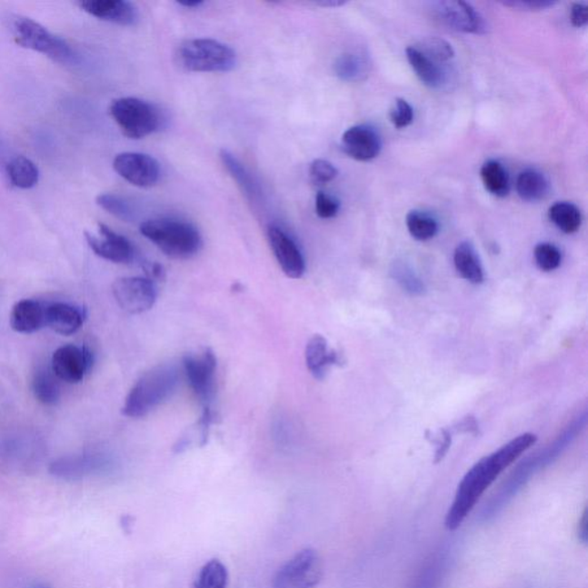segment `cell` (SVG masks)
I'll list each match as a JSON object with an SVG mask.
<instances>
[{
    "label": "cell",
    "mask_w": 588,
    "mask_h": 588,
    "mask_svg": "<svg viewBox=\"0 0 588 588\" xmlns=\"http://www.w3.org/2000/svg\"><path fill=\"white\" fill-rule=\"evenodd\" d=\"M317 5L324 7H338L346 4L345 2H339V0H326V2L316 3Z\"/></svg>",
    "instance_id": "44"
},
{
    "label": "cell",
    "mask_w": 588,
    "mask_h": 588,
    "mask_svg": "<svg viewBox=\"0 0 588 588\" xmlns=\"http://www.w3.org/2000/svg\"><path fill=\"white\" fill-rule=\"evenodd\" d=\"M339 209H341V203L334 195L325 194L324 191L316 194L315 211L321 219H333L337 216Z\"/></svg>",
    "instance_id": "39"
},
{
    "label": "cell",
    "mask_w": 588,
    "mask_h": 588,
    "mask_svg": "<svg viewBox=\"0 0 588 588\" xmlns=\"http://www.w3.org/2000/svg\"><path fill=\"white\" fill-rule=\"evenodd\" d=\"M406 55L414 72L416 73L420 81L429 88H439L446 80V74L439 64L428 58V56L418 51L416 47L409 46L406 49Z\"/></svg>",
    "instance_id": "23"
},
{
    "label": "cell",
    "mask_w": 588,
    "mask_h": 588,
    "mask_svg": "<svg viewBox=\"0 0 588 588\" xmlns=\"http://www.w3.org/2000/svg\"><path fill=\"white\" fill-rule=\"evenodd\" d=\"M178 5L185 8H199L204 5V2H180Z\"/></svg>",
    "instance_id": "45"
},
{
    "label": "cell",
    "mask_w": 588,
    "mask_h": 588,
    "mask_svg": "<svg viewBox=\"0 0 588 588\" xmlns=\"http://www.w3.org/2000/svg\"><path fill=\"white\" fill-rule=\"evenodd\" d=\"M85 309L75 304L55 303L46 307V325L59 334L77 333L85 324Z\"/></svg>",
    "instance_id": "19"
},
{
    "label": "cell",
    "mask_w": 588,
    "mask_h": 588,
    "mask_svg": "<svg viewBox=\"0 0 588 588\" xmlns=\"http://www.w3.org/2000/svg\"><path fill=\"white\" fill-rule=\"evenodd\" d=\"M337 176L338 169L328 160L316 159L309 165V177L314 185L328 184Z\"/></svg>",
    "instance_id": "37"
},
{
    "label": "cell",
    "mask_w": 588,
    "mask_h": 588,
    "mask_svg": "<svg viewBox=\"0 0 588 588\" xmlns=\"http://www.w3.org/2000/svg\"><path fill=\"white\" fill-rule=\"evenodd\" d=\"M183 369L187 382L203 403L209 407L215 395L216 356L214 352L206 348L202 354L186 355L183 359Z\"/></svg>",
    "instance_id": "9"
},
{
    "label": "cell",
    "mask_w": 588,
    "mask_h": 588,
    "mask_svg": "<svg viewBox=\"0 0 588 588\" xmlns=\"http://www.w3.org/2000/svg\"><path fill=\"white\" fill-rule=\"evenodd\" d=\"M372 63L367 55L361 52H346L334 61V71L345 82L364 81L369 75Z\"/></svg>",
    "instance_id": "25"
},
{
    "label": "cell",
    "mask_w": 588,
    "mask_h": 588,
    "mask_svg": "<svg viewBox=\"0 0 588 588\" xmlns=\"http://www.w3.org/2000/svg\"><path fill=\"white\" fill-rule=\"evenodd\" d=\"M409 234L417 241L425 242L438 234V222L433 216L421 211H411L406 217Z\"/></svg>",
    "instance_id": "31"
},
{
    "label": "cell",
    "mask_w": 588,
    "mask_h": 588,
    "mask_svg": "<svg viewBox=\"0 0 588 588\" xmlns=\"http://www.w3.org/2000/svg\"><path fill=\"white\" fill-rule=\"evenodd\" d=\"M304 358L309 372L316 380H324L330 367L343 364L342 355L337 351L330 350L328 342L321 334L313 335L307 343Z\"/></svg>",
    "instance_id": "18"
},
{
    "label": "cell",
    "mask_w": 588,
    "mask_h": 588,
    "mask_svg": "<svg viewBox=\"0 0 588 588\" xmlns=\"http://www.w3.org/2000/svg\"><path fill=\"white\" fill-rule=\"evenodd\" d=\"M454 264L457 273L465 281L473 284H481L484 282V269L476 250L472 243L462 242L454 252Z\"/></svg>",
    "instance_id": "24"
},
{
    "label": "cell",
    "mask_w": 588,
    "mask_h": 588,
    "mask_svg": "<svg viewBox=\"0 0 588 588\" xmlns=\"http://www.w3.org/2000/svg\"><path fill=\"white\" fill-rule=\"evenodd\" d=\"M178 64L187 72L226 73L237 65L236 52L215 39L198 38L185 41L176 52Z\"/></svg>",
    "instance_id": "5"
},
{
    "label": "cell",
    "mask_w": 588,
    "mask_h": 588,
    "mask_svg": "<svg viewBox=\"0 0 588 588\" xmlns=\"http://www.w3.org/2000/svg\"><path fill=\"white\" fill-rule=\"evenodd\" d=\"M181 383L175 364H160L143 374L130 390L122 408L125 416L142 418L171 399Z\"/></svg>",
    "instance_id": "2"
},
{
    "label": "cell",
    "mask_w": 588,
    "mask_h": 588,
    "mask_svg": "<svg viewBox=\"0 0 588 588\" xmlns=\"http://www.w3.org/2000/svg\"><path fill=\"white\" fill-rule=\"evenodd\" d=\"M342 150L352 159L370 161L382 150V138L376 129L368 125L348 128L342 137Z\"/></svg>",
    "instance_id": "16"
},
{
    "label": "cell",
    "mask_w": 588,
    "mask_h": 588,
    "mask_svg": "<svg viewBox=\"0 0 588 588\" xmlns=\"http://www.w3.org/2000/svg\"><path fill=\"white\" fill-rule=\"evenodd\" d=\"M534 259L543 272H553L560 267L562 254L559 248L553 244L542 243L534 248Z\"/></svg>",
    "instance_id": "35"
},
{
    "label": "cell",
    "mask_w": 588,
    "mask_h": 588,
    "mask_svg": "<svg viewBox=\"0 0 588 588\" xmlns=\"http://www.w3.org/2000/svg\"><path fill=\"white\" fill-rule=\"evenodd\" d=\"M451 563V551L446 547L435 551L425 561L414 579L411 588H442Z\"/></svg>",
    "instance_id": "21"
},
{
    "label": "cell",
    "mask_w": 588,
    "mask_h": 588,
    "mask_svg": "<svg viewBox=\"0 0 588 588\" xmlns=\"http://www.w3.org/2000/svg\"><path fill=\"white\" fill-rule=\"evenodd\" d=\"M110 115L122 134L130 139H142L160 132L165 117L156 105L136 97L113 100Z\"/></svg>",
    "instance_id": "4"
},
{
    "label": "cell",
    "mask_w": 588,
    "mask_h": 588,
    "mask_svg": "<svg viewBox=\"0 0 588 588\" xmlns=\"http://www.w3.org/2000/svg\"><path fill=\"white\" fill-rule=\"evenodd\" d=\"M570 20L574 27L581 28L585 25L588 21V7L582 3H574L570 13Z\"/></svg>",
    "instance_id": "41"
},
{
    "label": "cell",
    "mask_w": 588,
    "mask_h": 588,
    "mask_svg": "<svg viewBox=\"0 0 588 588\" xmlns=\"http://www.w3.org/2000/svg\"><path fill=\"white\" fill-rule=\"evenodd\" d=\"M117 304L129 314L150 311L158 299L156 283L147 277L119 278L112 286Z\"/></svg>",
    "instance_id": "8"
},
{
    "label": "cell",
    "mask_w": 588,
    "mask_h": 588,
    "mask_svg": "<svg viewBox=\"0 0 588 588\" xmlns=\"http://www.w3.org/2000/svg\"><path fill=\"white\" fill-rule=\"evenodd\" d=\"M11 27L15 42L25 49L39 52L59 64L76 63L77 55L71 45L36 21L16 15L12 19Z\"/></svg>",
    "instance_id": "6"
},
{
    "label": "cell",
    "mask_w": 588,
    "mask_h": 588,
    "mask_svg": "<svg viewBox=\"0 0 588 588\" xmlns=\"http://www.w3.org/2000/svg\"><path fill=\"white\" fill-rule=\"evenodd\" d=\"M548 217L562 233H577L582 225V213L576 204L560 202L553 204L548 211Z\"/></svg>",
    "instance_id": "30"
},
{
    "label": "cell",
    "mask_w": 588,
    "mask_h": 588,
    "mask_svg": "<svg viewBox=\"0 0 588 588\" xmlns=\"http://www.w3.org/2000/svg\"><path fill=\"white\" fill-rule=\"evenodd\" d=\"M537 442V435L524 434L518 435L506 445L499 448L492 454L483 457L469 470L459 486H457L454 500L446 513L445 526L447 530L459 529L470 513L473 511L479 499L486 490L493 484L503 470L515 462L523 453L529 450Z\"/></svg>",
    "instance_id": "1"
},
{
    "label": "cell",
    "mask_w": 588,
    "mask_h": 588,
    "mask_svg": "<svg viewBox=\"0 0 588 588\" xmlns=\"http://www.w3.org/2000/svg\"><path fill=\"white\" fill-rule=\"evenodd\" d=\"M391 273L392 275H394V280L398 281L399 284L402 285L404 290L409 292V294H424V283L420 281V278L413 273V270L409 268L407 264L396 263L394 264V268H392Z\"/></svg>",
    "instance_id": "36"
},
{
    "label": "cell",
    "mask_w": 588,
    "mask_h": 588,
    "mask_svg": "<svg viewBox=\"0 0 588 588\" xmlns=\"http://www.w3.org/2000/svg\"><path fill=\"white\" fill-rule=\"evenodd\" d=\"M85 239L95 255L115 264H130L136 259V250L128 238L110 226L98 224V236L85 233Z\"/></svg>",
    "instance_id": "14"
},
{
    "label": "cell",
    "mask_w": 588,
    "mask_h": 588,
    "mask_svg": "<svg viewBox=\"0 0 588 588\" xmlns=\"http://www.w3.org/2000/svg\"><path fill=\"white\" fill-rule=\"evenodd\" d=\"M554 2H506L503 3L504 6L516 8L520 11H542L546 10L548 7L554 6Z\"/></svg>",
    "instance_id": "40"
},
{
    "label": "cell",
    "mask_w": 588,
    "mask_h": 588,
    "mask_svg": "<svg viewBox=\"0 0 588 588\" xmlns=\"http://www.w3.org/2000/svg\"><path fill=\"white\" fill-rule=\"evenodd\" d=\"M578 537L583 543L587 542V512H583L582 520L579 521Z\"/></svg>",
    "instance_id": "43"
},
{
    "label": "cell",
    "mask_w": 588,
    "mask_h": 588,
    "mask_svg": "<svg viewBox=\"0 0 588 588\" xmlns=\"http://www.w3.org/2000/svg\"><path fill=\"white\" fill-rule=\"evenodd\" d=\"M94 355L89 348L66 345L58 348L52 356V372L60 381L81 382L93 368Z\"/></svg>",
    "instance_id": "13"
},
{
    "label": "cell",
    "mask_w": 588,
    "mask_h": 588,
    "mask_svg": "<svg viewBox=\"0 0 588 588\" xmlns=\"http://www.w3.org/2000/svg\"><path fill=\"white\" fill-rule=\"evenodd\" d=\"M220 158L224 168L228 171L230 176L236 181L237 185L241 187L243 194L246 195L247 199L252 203L260 202L261 197H263L260 185L254 180V177L252 176V174L247 171L245 165L228 150H222L220 152Z\"/></svg>",
    "instance_id": "22"
},
{
    "label": "cell",
    "mask_w": 588,
    "mask_h": 588,
    "mask_svg": "<svg viewBox=\"0 0 588 588\" xmlns=\"http://www.w3.org/2000/svg\"><path fill=\"white\" fill-rule=\"evenodd\" d=\"M228 581L225 565L219 560H212L200 570L194 588H226Z\"/></svg>",
    "instance_id": "32"
},
{
    "label": "cell",
    "mask_w": 588,
    "mask_h": 588,
    "mask_svg": "<svg viewBox=\"0 0 588 588\" xmlns=\"http://www.w3.org/2000/svg\"><path fill=\"white\" fill-rule=\"evenodd\" d=\"M143 268L145 270L146 277L149 280L155 283L164 280L165 272L163 265L156 263H145L143 264Z\"/></svg>",
    "instance_id": "42"
},
{
    "label": "cell",
    "mask_w": 588,
    "mask_h": 588,
    "mask_svg": "<svg viewBox=\"0 0 588 588\" xmlns=\"http://www.w3.org/2000/svg\"><path fill=\"white\" fill-rule=\"evenodd\" d=\"M481 177L485 189L495 197H506L511 191L508 173L499 161H486L481 169Z\"/></svg>",
    "instance_id": "29"
},
{
    "label": "cell",
    "mask_w": 588,
    "mask_h": 588,
    "mask_svg": "<svg viewBox=\"0 0 588 588\" xmlns=\"http://www.w3.org/2000/svg\"><path fill=\"white\" fill-rule=\"evenodd\" d=\"M110 465V460L99 453L61 457L52 462L50 473L65 481H80L90 474L102 473Z\"/></svg>",
    "instance_id": "15"
},
{
    "label": "cell",
    "mask_w": 588,
    "mask_h": 588,
    "mask_svg": "<svg viewBox=\"0 0 588 588\" xmlns=\"http://www.w3.org/2000/svg\"><path fill=\"white\" fill-rule=\"evenodd\" d=\"M390 119L395 128L403 129L412 125L414 110L411 104L403 98L395 100L394 106L390 112Z\"/></svg>",
    "instance_id": "38"
},
{
    "label": "cell",
    "mask_w": 588,
    "mask_h": 588,
    "mask_svg": "<svg viewBox=\"0 0 588 588\" xmlns=\"http://www.w3.org/2000/svg\"><path fill=\"white\" fill-rule=\"evenodd\" d=\"M516 191L525 202L535 203L546 197L550 184L542 173L534 169H526L517 177Z\"/></svg>",
    "instance_id": "26"
},
{
    "label": "cell",
    "mask_w": 588,
    "mask_h": 588,
    "mask_svg": "<svg viewBox=\"0 0 588 588\" xmlns=\"http://www.w3.org/2000/svg\"><path fill=\"white\" fill-rule=\"evenodd\" d=\"M141 234L172 259L193 258L203 247L202 234L194 224L172 217L143 222Z\"/></svg>",
    "instance_id": "3"
},
{
    "label": "cell",
    "mask_w": 588,
    "mask_h": 588,
    "mask_svg": "<svg viewBox=\"0 0 588 588\" xmlns=\"http://www.w3.org/2000/svg\"><path fill=\"white\" fill-rule=\"evenodd\" d=\"M6 174L11 184L19 189H32L39 180L37 165L25 156H15L6 165Z\"/></svg>",
    "instance_id": "28"
},
{
    "label": "cell",
    "mask_w": 588,
    "mask_h": 588,
    "mask_svg": "<svg viewBox=\"0 0 588 588\" xmlns=\"http://www.w3.org/2000/svg\"><path fill=\"white\" fill-rule=\"evenodd\" d=\"M267 236L274 255L283 273L292 280H299L306 272V261L297 241L282 226H268Z\"/></svg>",
    "instance_id": "10"
},
{
    "label": "cell",
    "mask_w": 588,
    "mask_h": 588,
    "mask_svg": "<svg viewBox=\"0 0 588 588\" xmlns=\"http://www.w3.org/2000/svg\"><path fill=\"white\" fill-rule=\"evenodd\" d=\"M97 204L100 207L125 222H132L136 219L132 204L127 199L115 194H103L98 195Z\"/></svg>",
    "instance_id": "33"
},
{
    "label": "cell",
    "mask_w": 588,
    "mask_h": 588,
    "mask_svg": "<svg viewBox=\"0 0 588 588\" xmlns=\"http://www.w3.org/2000/svg\"><path fill=\"white\" fill-rule=\"evenodd\" d=\"M434 12L438 20L457 32L482 35L489 30L485 17L462 0L434 3Z\"/></svg>",
    "instance_id": "12"
},
{
    "label": "cell",
    "mask_w": 588,
    "mask_h": 588,
    "mask_svg": "<svg viewBox=\"0 0 588 588\" xmlns=\"http://www.w3.org/2000/svg\"><path fill=\"white\" fill-rule=\"evenodd\" d=\"M10 324L19 334L36 333L46 325V307L37 300H21L12 309Z\"/></svg>",
    "instance_id": "20"
},
{
    "label": "cell",
    "mask_w": 588,
    "mask_h": 588,
    "mask_svg": "<svg viewBox=\"0 0 588 588\" xmlns=\"http://www.w3.org/2000/svg\"><path fill=\"white\" fill-rule=\"evenodd\" d=\"M324 576V565L314 550H304L282 566L274 579L273 588H314Z\"/></svg>",
    "instance_id": "7"
},
{
    "label": "cell",
    "mask_w": 588,
    "mask_h": 588,
    "mask_svg": "<svg viewBox=\"0 0 588 588\" xmlns=\"http://www.w3.org/2000/svg\"><path fill=\"white\" fill-rule=\"evenodd\" d=\"M414 47L439 65L451 60L455 55L450 43L438 37L425 38L420 43V45Z\"/></svg>",
    "instance_id": "34"
},
{
    "label": "cell",
    "mask_w": 588,
    "mask_h": 588,
    "mask_svg": "<svg viewBox=\"0 0 588 588\" xmlns=\"http://www.w3.org/2000/svg\"><path fill=\"white\" fill-rule=\"evenodd\" d=\"M113 167L124 180L138 187L154 186L161 177V167L154 156L138 152L117 154Z\"/></svg>",
    "instance_id": "11"
},
{
    "label": "cell",
    "mask_w": 588,
    "mask_h": 588,
    "mask_svg": "<svg viewBox=\"0 0 588 588\" xmlns=\"http://www.w3.org/2000/svg\"><path fill=\"white\" fill-rule=\"evenodd\" d=\"M32 389L35 398L45 406H55L60 399L58 378L47 368H39L34 374Z\"/></svg>",
    "instance_id": "27"
},
{
    "label": "cell",
    "mask_w": 588,
    "mask_h": 588,
    "mask_svg": "<svg viewBox=\"0 0 588 588\" xmlns=\"http://www.w3.org/2000/svg\"><path fill=\"white\" fill-rule=\"evenodd\" d=\"M77 5L90 15L111 24L134 25L139 19L136 6L125 0H83Z\"/></svg>",
    "instance_id": "17"
}]
</instances>
